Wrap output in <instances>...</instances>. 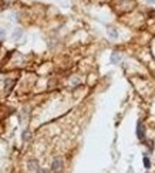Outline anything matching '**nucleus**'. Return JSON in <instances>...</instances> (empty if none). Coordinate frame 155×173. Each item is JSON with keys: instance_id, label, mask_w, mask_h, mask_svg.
I'll return each mask as SVG.
<instances>
[{"instance_id": "1", "label": "nucleus", "mask_w": 155, "mask_h": 173, "mask_svg": "<svg viewBox=\"0 0 155 173\" xmlns=\"http://www.w3.org/2000/svg\"><path fill=\"white\" fill-rule=\"evenodd\" d=\"M61 167H63V160H61V157H54V160H53V165H51V172H58V170H61Z\"/></svg>"}, {"instance_id": "2", "label": "nucleus", "mask_w": 155, "mask_h": 173, "mask_svg": "<svg viewBox=\"0 0 155 173\" xmlns=\"http://www.w3.org/2000/svg\"><path fill=\"white\" fill-rule=\"evenodd\" d=\"M137 136H138V139H144L145 138V133H144V126H142V124L141 122H138V125H137Z\"/></svg>"}, {"instance_id": "3", "label": "nucleus", "mask_w": 155, "mask_h": 173, "mask_svg": "<svg viewBox=\"0 0 155 173\" xmlns=\"http://www.w3.org/2000/svg\"><path fill=\"white\" fill-rule=\"evenodd\" d=\"M29 170H32V172H40V167H39L37 160H30L29 162Z\"/></svg>"}, {"instance_id": "4", "label": "nucleus", "mask_w": 155, "mask_h": 173, "mask_svg": "<svg viewBox=\"0 0 155 173\" xmlns=\"http://www.w3.org/2000/svg\"><path fill=\"white\" fill-rule=\"evenodd\" d=\"M120 60H121V56H120L118 53H113V54H111V63H113V64L120 63Z\"/></svg>"}, {"instance_id": "5", "label": "nucleus", "mask_w": 155, "mask_h": 173, "mask_svg": "<svg viewBox=\"0 0 155 173\" xmlns=\"http://www.w3.org/2000/svg\"><path fill=\"white\" fill-rule=\"evenodd\" d=\"M22 30H20V28H17L16 31H14V33H13V38H14V40H17V38H20V37H22Z\"/></svg>"}, {"instance_id": "6", "label": "nucleus", "mask_w": 155, "mask_h": 173, "mask_svg": "<svg viewBox=\"0 0 155 173\" xmlns=\"http://www.w3.org/2000/svg\"><path fill=\"white\" fill-rule=\"evenodd\" d=\"M144 166H145V169L151 167V162H149V157L148 156H144Z\"/></svg>"}, {"instance_id": "7", "label": "nucleus", "mask_w": 155, "mask_h": 173, "mask_svg": "<svg viewBox=\"0 0 155 173\" xmlns=\"http://www.w3.org/2000/svg\"><path fill=\"white\" fill-rule=\"evenodd\" d=\"M4 38H6V30L0 28V40H4Z\"/></svg>"}, {"instance_id": "8", "label": "nucleus", "mask_w": 155, "mask_h": 173, "mask_svg": "<svg viewBox=\"0 0 155 173\" xmlns=\"http://www.w3.org/2000/svg\"><path fill=\"white\" fill-rule=\"evenodd\" d=\"M108 34H110V36H111L113 38H115V37L118 36V34L115 33V30H114V28H110V31H108Z\"/></svg>"}, {"instance_id": "9", "label": "nucleus", "mask_w": 155, "mask_h": 173, "mask_svg": "<svg viewBox=\"0 0 155 173\" xmlns=\"http://www.w3.org/2000/svg\"><path fill=\"white\" fill-rule=\"evenodd\" d=\"M148 3H151V4H152V3H155V0H147Z\"/></svg>"}]
</instances>
